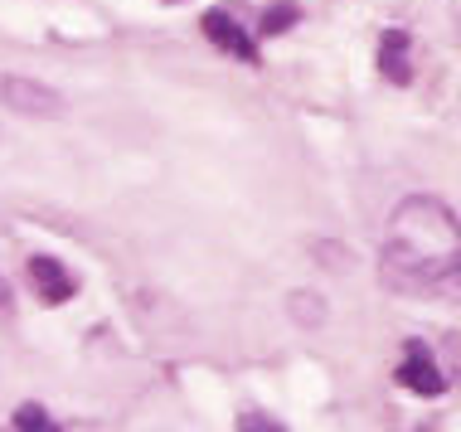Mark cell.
<instances>
[{
    "label": "cell",
    "mask_w": 461,
    "mask_h": 432,
    "mask_svg": "<svg viewBox=\"0 0 461 432\" xmlns=\"http://www.w3.org/2000/svg\"><path fill=\"white\" fill-rule=\"evenodd\" d=\"M442 350H447V360H452V379L461 384V336H447Z\"/></svg>",
    "instance_id": "obj_11"
},
{
    "label": "cell",
    "mask_w": 461,
    "mask_h": 432,
    "mask_svg": "<svg viewBox=\"0 0 461 432\" xmlns=\"http://www.w3.org/2000/svg\"><path fill=\"white\" fill-rule=\"evenodd\" d=\"M456 277H461V263H456Z\"/></svg>",
    "instance_id": "obj_13"
},
{
    "label": "cell",
    "mask_w": 461,
    "mask_h": 432,
    "mask_svg": "<svg viewBox=\"0 0 461 432\" xmlns=\"http://www.w3.org/2000/svg\"><path fill=\"white\" fill-rule=\"evenodd\" d=\"M5 306H10V282L0 277V311H5Z\"/></svg>",
    "instance_id": "obj_12"
},
{
    "label": "cell",
    "mask_w": 461,
    "mask_h": 432,
    "mask_svg": "<svg viewBox=\"0 0 461 432\" xmlns=\"http://www.w3.org/2000/svg\"><path fill=\"white\" fill-rule=\"evenodd\" d=\"M408 30H384V40H379V73L389 83H398L403 88L408 78H413V64H408Z\"/></svg>",
    "instance_id": "obj_6"
},
{
    "label": "cell",
    "mask_w": 461,
    "mask_h": 432,
    "mask_svg": "<svg viewBox=\"0 0 461 432\" xmlns=\"http://www.w3.org/2000/svg\"><path fill=\"white\" fill-rule=\"evenodd\" d=\"M30 282L40 287V296L49 306H64L73 292H78V282L68 277V267H59L54 257H30Z\"/></svg>",
    "instance_id": "obj_5"
},
{
    "label": "cell",
    "mask_w": 461,
    "mask_h": 432,
    "mask_svg": "<svg viewBox=\"0 0 461 432\" xmlns=\"http://www.w3.org/2000/svg\"><path fill=\"white\" fill-rule=\"evenodd\" d=\"M199 24H204V40L214 44V49H223V54L243 58V64H253V58H258L253 34L239 30V20H233V15H223V10H209V15L199 20Z\"/></svg>",
    "instance_id": "obj_4"
},
{
    "label": "cell",
    "mask_w": 461,
    "mask_h": 432,
    "mask_svg": "<svg viewBox=\"0 0 461 432\" xmlns=\"http://www.w3.org/2000/svg\"><path fill=\"white\" fill-rule=\"evenodd\" d=\"M398 384L422 393V399H438V393L447 389V374L438 369V360H432V350L422 340H408L403 364H398Z\"/></svg>",
    "instance_id": "obj_3"
},
{
    "label": "cell",
    "mask_w": 461,
    "mask_h": 432,
    "mask_svg": "<svg viewBox=\"0 0 461 432\" xmlns=\"http://www.w3.org/2000/svg\"><path fill=\"white\" fill-rule=\"evenodd\" d=\"M286 311H292L296 326H321V320H326V302H321L316 292H292Z\"/></svg>",
    "instance_id": "obj_7"
},
{
    "label": "cell",
    "mask_w": 461,
    "mask_h": 432,
    "mask_svg": "<svg viewBox=\"0 0 461 432\" xmlns=\"http://www.w3.org/2000/svg\"><path fill=\"white\" fill-rule=\"evenodd\" d=\"M15 432H59V428L49 423V413L40 409V403H20L15 409Z\"/></svg>",
    "instance_id": "obj_9"
},
{
    "label": "cell",
    "mask_w": 461,
    "mask_h": 432,
    "mask_svg": "<svg viewBox=\"0 0 461 432\" xmlns=\"http://www.w3.org/2000/svg\"><path fill=\"white\" fill-rule=\"evenodd\" d=\"M296 20H302V10H296L292 0H282V5H267V10H263V20H258V30H263V34H286Z\"/></svg>",
    "instance_id": "obj_8"
},
{
    "label": "cell",
    "mask_w": 461,
    "mask_h": 432,
    "mask_svg": "<svg viewBox=\"0 0 461 432\" xmlns=\"http://www.w3.org/2000/svg\"><path fill=\"white\" fill-rule=\"evenodd\" d=\"M239 432H286V428L277 423V418H267V413H243Z\"/></svg>",
    "instance_id": "obj_10"
},
{
    "label": "cell",
    "mask_w": 461,
    "mask_h": 432,
    "mask_svg": "<svg viewBox=\"0 0 461 432\" xmlns=\"http://www.w3.org/2000/svg\"><path fill=\"white\" fill-rule=\"evenodd\" d=\"M0 103L20 117H64L68 103L59 88H49L40 78H24V73H5L0 78Z\"/></svg>",
    "instance_id": "obj_2"
},
{
    "label": "cell",
    "mask_w": 461,
    "mask_h": 432,
    "mask_svg": "<svg viewBox=\"0 0 461 432\" xmlns=\"http://www.w3.org/2000/svg\"><path fill=\"white\" fill-rule=\"evenodd\" d=\"M461 263V224L442 200L413 194L393 209L389 219V238L379 253V273L393 292H442L456 277Z\"/></svg>",
    "instance_id": "obj_1"
}]
</instances>
